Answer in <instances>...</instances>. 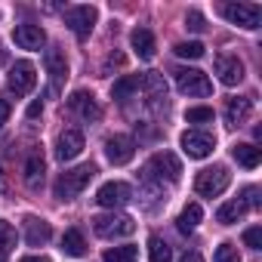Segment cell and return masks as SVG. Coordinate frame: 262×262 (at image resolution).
<instances>
[{
  "label": "cell",
  "instance_id": "obj_38",
  "mask_svg": "<svg viewBox=\"0 0 262 262\" xmlns=\"http://www.w3.org/2000/svg\"><path fill=\"white\" fill-rule=\"evenodd\" d=\"M179 262H204V256H201L198 250H188V253H185V256H182Z\"/></svg>",
  "mask_w": 262,
  "mask_h": 262
},
{
  "label": "cell",
  "instance_id": "obj_26",
  "mask_svg": "<svg viewBox=\"0 0 262 262\" xmlns=\"http://www.w3.org/2000/svg\"><path fill=\"white\" fill-rule=\"evenodd\" d=\"M62 250H65V256H83V253H86L83 231H80V228H68V231L62 234Z\"/></svg>",
  "mask_w": 262,
  "mask_h": 262
},
{
  "label": "cell",
  "instance_id": "obj_31",
  "mask_svg": "<svg viewBox=\"0 0 262 262\" xmlns=\"http://www.w3.org/2000/svg\"><path fill=\"white\" fill-rule=\"evenodd\" d=\"M210 120H213V108H207V105H198V108L185 111V123H210Z\"/></svg>",
  "mask_w": 262,
  "mask_h": 262
},
{
  "label": "cell",
  "instance_id": "obj_1",
  "mask_svg": "<svg viewBox=\"0 0 262 262\" xmlns=\"http://www.w3.org/2000/svg\"><path fill=\"white\" fill-rule=\"evenodd\" d=\"M93 176H96V167H93V164H80V167H74V170H65V173L56 179L53 194H56L59 201H74V198L90 185Z\"/></svg>",
  "mask_w": 262,
  "mask_h": 262
},
{
  "label": "cell",
  "instance_id": "obj_28",
  "mask_svg": "<svg viewBox=\"0 0 262 262\" xmlns=\"http://www.w3.org/2000/svg\"><path fill=\"white\" fill-rule=\"evenodd\" d=\"M102 262H139V250L136 247H114L102 256Z\"/></svg>",
  "mask_w": 262,
  "mask_h": 262
},
{
  "label": "cell",
  "instance_id": "obj_10",
  "mask_svg": "<svg viewBox=\"0 0 262 262\" xmlns=\"http://www.w3.org/2000/svg\"><path fill=\"white\" fill-rule=\"evenodd\" d=\"M133 155H136V142H133V136H111L108 142H105V158L114 164V167H123V164H129L133 161Z\"/></svg>",
  "mask_w": 262,
  "mask_h": 262
},
{
  "label": "cell",
  "instance_id": "obj_8",
  "mask_svg": "<svg viewBox=\"0 0 262 262\" xmlns=\"http://www.w3.org/2000/svg\"><path fill=\"white\" fill-rule=\"evenodd\" d=\"M129 201H133V188H129L126 182H105L96 191V204L105 207V210H117V207H123Z\"/></svg>",
  "mask_w": 262,
  "mask_h": 262
},
{
  "label": "cell",
  "instance_id": "obj_35",
  "mask_svg": "<svg viewBox=\"0 0 262 262\" xmlns=\"http://www.w3.org/2000/svg\"><path fill=\"white\" fill-rule=\"evenodd\" d=\"M241 201H244L247 207H259V204H262V198H259V188H256V185H250V188L244 191V198H241Z\"/></svg>",
  "mask_w": 262,
  "mask_h": 262
},
{
  "label": "cell",
  "instance_id": "obj_6",
  "mask_svg": "<svg viewBox=\"0 0 262 262\" xmlns=\"http://www.w3.org/2000/svg\"><path fill=\"white\" fill-rule=\"evenodd\" d=\"M219 13L231 22V25H241L247 31H256L262 25V10L256 4H222Z\"/></svg>",
  "mask_w": 262,
  "mask_h": 262
},
{
  "label": "cell",
  "instance_id": "obj_19",
  "mask_svg": "<svg viewBox=\"0 0 262 262\" xmlns=\"http://www.w3.org/2000/svg\"><path fill=\"white\" fill-rule=\"evenodd\" d=\"M47 74H50V80H53V86H59L65 77H68V59H65V50H59V47H53V50H47Z\"/></svg>",
  "mask_w": 262,
  "mask_h": 262
},
{
  "label": "cell",
  "instance_id": "obj_4",
  "mask_svg": "<svg viewBox=\"0 0 262 262\" xmlns=\"http://www.w3.org/2000/svg\"><path fill=\"white\" fill-rule=\"evenodd\" d=\"M228 185H231V173H228V167H222V164H213V167L201 170L198 179H194V191H198L201 198H219Z\"/></svg>",
  "mask_w": 262,
  "mask_h": 262
},
{
  "label": "cell",
  "instance_id": "obj_37",
  "mask_svg": "<svg viewBox=\"0 0 262 262\" xmlns=\"http://www.w3.org/2000/svg\"><path fill=\"white\" fill-rule=\"evenodd\" d=\"M10 120V102L7 99H0V126H4Z\"/></svg>",
  "mask_w": 262,
  "mask_h": 262
},
{
  "label": "cell",
  "instance_id": "obj_27",
  "mask_svg": "<svg viewBox=\"0 0 262 262\" xmlns=\"http://www.w3.org/2000/svg\"><path fill=\"white\" fill-rule=\"evenodd\" d=\"M148 253H151V262H173V250H170V244H167L164 237H158V234L148 237Z\"/></svg>",
  "mask_w": 262,
  "mask_h": 262
},
{
  "label": "cell",
  "instance_id": "obj_12",
  "mask_svg": "<svg viewBox=\"0 0 262 262\" xmlns=\"http://www.w3.org/2000/svg\"><path fill=\"white\" fill-rule=\"evenodd\" d=\"M34 83H37V71H34L31 62H16L10 68V90L16 96H28L34 90Z\"/></svg>",
  "mask_w": 262,
  "mask_h": 262
},
{
  "label": "cell",
  "instance_id": "obj_17",
  "mask_svg": "<svg viewBox=\"0 0 262 262\" xmlns=\"http://www.w3.org/2000/svg\"><path fill=\"white\" fill-rule=\"evenodd\" d=\"M25 241H28V247H43L50 237H53V228H50V222L47 219H40V216H25Z\"/></svg>",
  "mask_w": 262,
  "mask_h": 262
},
{
  "label": "cell",
  "instance_id": "obj_21",
  "mask_svg": "<svg viewBox=\"0 0 262 262\" xmlns=\"http://www.w3.org/2000/svg\"><path fill=\"white\" fill-rule=\"evenodd\" d=\"M43 173H47V161H43V155L40 151H34L28 161H25V182H28V188H40V182H43Z\"/></svg>",
  "mask_w": 262,
  "mask_h": 262
},
{
  "label": "cell",
  "instance_id": "obj_30",
  "mask_svg": "<svg viewBox=\"0 0 262 262\" xmlns=\"http://www.w3.org/2000/svg\"><path fill=\"white\" fill-rule=\"evenodd\" d=\"M179 59H201L204 56V43L201 40H185V43H176V50H173Z\"/></svg>",
  "mask_w": 262,
  "mask_h": 262
},
{
  "label": "cell",
  "instance_id": "obj_18",
  "mask_svg": "<svg viewBox=\"0 0 262 262\" xmlns=\"http://www.w3.org/2000/svg\"><path fill=\"white\" fill-rule=\"evenodd\" d=\"M250 114H253V99H247V96L228 99V105H225V123L228 126H244L250 120Z\"/></svg>",
  "mask_w": 262,
  "mask_h": 262
},
{
  "label": "cell",
  "instance_id": "obj_9",
  "mask_svg": "<svg viewBox=\"0 0 262 262\" xmlns=\"http://www.w3.org/2000/svg\"><path fill=\"white\" fill-rule=\"evenodd\" d=\"M96 19H99L96 7H71V10H65V25H68L80 40H83V37H90V31H93Z\"/></svg>",
  "mask_w": 262,
  "mask_h": 262
},
{
  "label": "cell",
  "instance_id": "obj_22",
  "mask_svg": "<svg viewBox=\"0 0 262 262\" xmlns=\"http://www.w3.org/2000/svg\"><path fill=\"white\" fill-rule=\"evenodd\" d=\"M231 158H234L241 167L256 170V167H259V161H262V151H259L256 145H250V142H237V145L231 148Z\"/></svg>",
  "mask_w": 262,
  "mask_h": 262
},
{
  "label": "cell",
  "instance_id": "obj_33",
  "mask_svg": "<svg viewBox=\"0 0 262 262\" xmlns=\"http://www.w3.org/2000/svg\"><path fill=\"white\" fill-rule=\"evenodd\" d=\"M244 244H247L250 250H259V247H262V228H259V225L247 228V231H244Z\"/></svg>",
  "mask_w": 262,
  "mask_h": 262
},
{
  "label": "cell",
  "instance_id": "obj_23",
  "mask_svg": "<svg viewBox=\"0 0 262 262\" xmlns=\"http://www.w3.org/2000/svg\"><path fill=\"white\" fill-rule=\"evenodd\" d=\"M244 213H247V204H244L241 198H234V201H225V204L216 210V222H219V225H231V222H237Z\"/></svg>",
  "mask_w": 262,
  "mask_h": 262
},
{
  "label": "cell",
  "instance_id": "obj_3",
  "mask_svg": "<svg viewBox=\"0 0 262 262\" xmlns=\"http://www.w3.org/2000/svg\"><path fill=\"white\" fill-rule=\"evenodd\" d=\"M93 231L105 241H114V237H129L136 231V222L129 219L126 213H105V216H93Z\"/></svg>",
  "mask_w": 262,
  "mask_h": 262
},
{
  "label": "cell",
  "instance_id": "obj_25",
  "mask_svg": "<svg viewBox=\"0 0 262 262\" xmlns=\"http://www.w3.org/2000/svg\"><path fill=\"white\" fill-rule=\"evenodd\" d=\"M201 219H204L201 204H188V207L179 213V222H176V225H179V231H182V234H191V231L201 225Z\"/></svg>",
  "mask_w": 262,
  "mask_h": 262
},
{
  "label": "cell",
  "instance_id": "obj_41",
  "mask_svg": "<svg viewBox=\"0 0 262 262\" xmlns=\"http://www.w3.org/2000/svg\"><path fill=\"white\" fill-rule=\"evenodd\" d=\"M0 262H7V259H4V253H0Z\"/></svg>",
  "mask_w": 262,
  "mask_h": 262
},
{
  "label": "cell",
  "instance_id": "obj_15",
  "mask_svg": "<svg viewBox=\"0 0 262 262\" xmlns=\"http://www.w3.org/2000/svg\"><path fill=\"white\" fill-rule=\"evenodd\" d=\"M80 151H83V133H80V129H65V133H59L56 158H59L62 164H65V161H74Z\"/></svg>",
  "mask_w": 262,
  "mask_h": 262
},
{
  "label": "cell",
  "instance_id": "obj_34",
  "mask_svg": "<svg viewBox=\"0 0 262 262\" xmlns=\"http://www.w3.org/2000/svg\"><path fill=\"white\" fill-rule=\"evenodd\" d=\"M185 28H191V31H204L207 22H204V16H201L198 10H188V16H185Z\"/></svg>",
  "mask_w": 262,
  "mask_h": 262
},
{
  "label": "cell",
  "instance_id": "obj_24",
  "mask_svg": "<svg viewBox=\"0 0 262 262\" xmlns=\"http://www.w3.org/2000/svg\"><path fill=\"white\" fill-rule=\"evenodd\" d=\"M133 93H139V74H126V77L114 80V86H111V96L117 102H129Z\"/></svg>",
  "mask_w": 262,
  "mask_h": 262
},
{
  "label": "cell",
  "instance_id": "obj_36",
  "mask_svg": "<svg viewBox=\"0 0 262 262\" xmlns=\"http://www.w3.org/2000/svg\"><path fill=\"white\" fill-rule=\"evenodd\" d=\"M40 114H43V102L37 99V102H31V105H28V117L34 120V117H40Z\"/></svg>",
  "mask_w": 262,
  "mask_h": 262
},
{
  "label": "cell",
  "instance_id": "obj_20",
  "mask_svg": "<svg viewBox=\"0 0 262 262\" xmlns=\"http://www.w3.org/2000/svg\"><path fill=\"white\" fill-rule=\"evenodd\" d=\"M129 47H133V53L139 59H155V34L148 28H136L133 34H129Z\"/></svg>",
  "mask_w": 262,
  "mask_h": 262
},
{
  "label": "cell",
  "instance_id": "obj_40",
  "mask_svg": "<svg viewBox=\"0 0 262 262\" xmlns=\"http://www.w3.org/2000/svg\"><path fill=\"white\" fill-rule=\"evenodd\" d=\"M0 188H4V170H0Z\"/></svg>",
  "mask_w": 262,
  "mask_h": 262
},
{
  "label": "cell",
  "instance_id": "obj_2",
  "mask_svg": "<svg viewBox=\"0 0 262 262\" xmlns=\"http://www.w3.org/2000/svg\"><path fill=\"white\" fill-rule=\"evenodd\" d=\"M164 176H167V182H179V176H182V164L170 151H158L145 164V170H142V179L145 182H155L158 188H164Z\"/></svg>",
  "mask_w": 262,
  "mask_h": 262
},
{
  "label": "cell",
  "instance_id": "obj_11",
  "mask_svg": "<svg viewBox=\"0 0 262 262\" xmlns=\"http://www.w3.org/2000/svg\"><path fill=\"white\" fill-rule=\"evenodd\" d=\"M139 90H145L151 108H167V80H164L158 71L139 74Z\"/></svg>",
  "mask_w": 262,
  "mask_h": 262
},
{
  "label": "cell",
  "instance_id": "obj_29",
  "mask_svg": "<svg viewBox=\"0 0 262 262\" xmlns=\"http://www.w3.org/2000/svg\"><path fill=\"white\" fill-rule=\"evenodd\" d=\"M16 244H19V234H16V228H13L10 222H4V219H0V253H10V250H16Z\"/></svg>",
  "mask_w": 262,
  "mask_h": 262
},
{
  "label": "cell",
  "instance_id": "obj_7",
  "mask_svg": "<svg viewBox=\"0 0 262 262\" xmlns=\"http://www.w3.org/2000/svg\"><path fill=\"white\" fill-rule=\"evenodd\" d=\"M179 145H182V151H185L191 161H204V158L213 155V148H216V136L204 133V129H188V133H182Z\"/></svg>",
  "mask_w": 262,
  "mask_h": 262
},
{
  "label": "cell",
  "instance_id": "obj_5",
  "mask_svg": "<svg viewBox=\"0 0 262 262\" xmlns=\"http://www.w3.org/2000/svg\"><path fill=\"white\" fill-rule=\"evenodd\" d=\"M173 80H176V90L182 96H210L213 93V83L204 71L198 68H176L173 71Z\"/></svg>",
  "mask_w": 262,
  "mask_h": 262
},
{
  "label": "cell",
  "instance_id": "obj_16",
  "mask_svg": "<svg viewBox=\"0 0 262 262\" xmlns=\"http://www.w3.org/2000/svg\"><path fill=\"white\" fill-rule=\"evenodd\" d=\"M13 40H16L19 50H40L47 43V34H43L40 25H16Z\"/></svg>",
  "mask_w": 262,
  "mask_h": 262
},
{
  "label": "cell",
  "instance_id": "obj_32",
  "mask_svg": "<svg viewBox=\"0 0 262 262\" xmlns=\"http://www.w3.org/2000/svg\"><path fill=\"white\" fill-rule=\"evenodd\" d=\"M213 262H241V253H237V247L234 244H219L216 247V256H213Z\"/></svg>",
  "mask_w": 262,
  "mask_h": 262
},
{
  "label": "cell",
  "instance_id": "obj_14",
  "mask_svg": "<svg viewBox=\"0 0 262 262\" xmlns=\"http://www.w3.org/2000/svg\"><path fill=\"white\" fill-rule=\"evenodd\" d=\"M216 74H219V80L225 86H237L244 80V62L237 56H231V53L216 56Z\"/></svg>",
  "mask_w": 262,
  "mask_h": 262
},
{
  "label": "cell",
  "instance_id": "obj_13",
  "mask_svg": "<svg viewBox=\"0 0 262 262\" xmlns=\"http://www.w3.org/2000/svg\"><path fill=\"white\" fill-rule=\"evenodd\" d=\"M68 108H71L74 114H80L83 120H99V117H102V108H99L96 96L86 93V90H74V93L68 96Z\"/></svg>",
  "mask_w": 262,
  "mask_h": 262
},
{
  "label": "cell",
  "instance_id": "obj_39",
  "mask_svg": "<svg viewBox=\"0 0 262 262\" xmlns=\"http://www.w3.org/2000/svg\"><path fill=\"white\" fill-rule=\"evenodd\" d=\"M19 262H50V259L47 256H22Z\"/></svg>",
  "mask_w": 262,
  "mask_h": 262
}]
</instances>
